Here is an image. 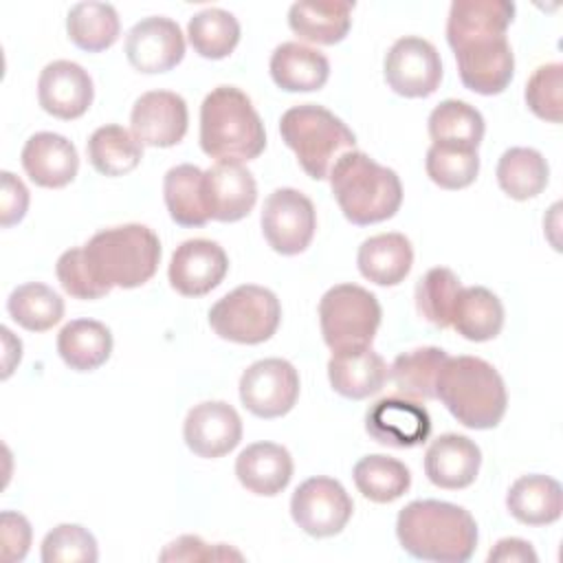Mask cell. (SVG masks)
Listing matches in <instances>:
<instances>
[{"instance_id":"35","label":"cell","mask_w":563,"mask_h":563,"mask_svg":"<svg viewBox=\"0 0 563 563\" xmlns=\"http://www.w3.org/2000/svg\"><path fill=\"white\" fill-rule=\"evenodd\" d=\"M202 169L189 163L172 167L163 178V198L169 218L180 227H205L209 213L202 200Z\"/></svg>"},{"instance_id":"41","label":"cell","mask_w":563,"mask_h":563,"mask_svg":"<svg viewBox=\"0 0 563 563\" xmlns=\"http://www.w3.org/2000/svg\"><path fill=\"white\" fill-rule=\"evenodd\" d=\"M460 290V279L451 268L438 266L427 271L416 284L418 314L440 330L451 328V317Z\"/></svg>"},{"instance_id":"47","label":"cell","mask_w":563,"mask_h":563,"mask_svg":"<svg viewBox=\"0 0 563 563\" xmlns=\"http://www.w3.org/2000/svg\"><path fill=\"white\" fill-rule=\"evenodd\" d=\"M31 545V523L24 515L4 510L0 515V556L7 563L22 561Z\"/></svg>"},{"instance_id":"27","label":"cell","mask_w":563,"mask_h":563,"mask_svg":"<svg viewBox=\"0 0 563 563\" xmlns=\"http://www.w3.org/2000/svg\"><path fill=\"white\" fill-rule=\"evenodd\" d=\"M271 77L286 92H312L325 86L330 62L317 48L284 42L271 55Z\"/></svg>"},{"instance_id":"45","label":"cell","mask_w":563,"mask_h":563,"mask_svg":"<svg viewBox=\"0 0 563 563\" xmlns=\"http://www.w3.org/2000/svg\"><path fill=\"white\" fill-rule=\"evenodd\" d=\"M55 273L62 288L75 299H99L108 295V290L99 286L90 275L84 260V249L64 251L55 264Z\"/></svg>"},{"instance_id":"46","label":"cell","mask_w":563,"mask_h":563,"mask_svg":"<svg viewBox=\"0 0 563 563\" xmlns=\"http://www.w3.org/2000/svg\"><path fill=\"white\" fill-rule=\"evenodd\" d=\"M161 561H222V559H242L240 552L229 550L224 543L209 545L200 537L183 534L172 541L158 556Z\"/></svg>"},{"instance_id":"36","label":"cell","mask_w":563,"mask_h":563,"mask_svg":"<svg viewBox=\"0 0 563 563\" xmlns=\"http://www.w3.org/2000/svg\"><path fill=\"white\" fill-rule=\"evenodd\" d=\"M446 358L449 354L433 345L402 352L391 363L389 378L400 396L409 400H431L435 398V380Z\"/></svg>"},{"instance_id":"8","label":"cell","mask_w":563,"mask_h":563,"mask_svg":"<svg viewBox=\"0 0 563 563\" xmlns=\"http://www.w3.org/2000/svg\"><path fill=\"white\" fill-rule=\"evenodd\" d=\"M319 323L332 352L365 347L380 325V303L363 286L336 284L319 301Z\"/></svg>"},{"instance_id":"22","label":"cell","mask_w":563,"mask_h":563,"mask_svg":"<svg viewBox=\"0 0 563 563\" xmlns=\"http://www.w3.org/2000/svg\"><path fill=\"white\" fill-rule=\"evenodd\" d=\"M22 167L26 176L46 189H59L73 183L79 169L75 145L55 132H37L22 147Z\"/></svg>"},{"instance_id":"20","label":"cell","mask_w":563,"mask_h":563,"mask_svg":"<svg viewBox=\"0 0 563 563\" xmlns=\"http://www.w3.org/2000/svg\"><path fill=\"white\" fill-rule=\"evenodd\" d=\"M95 88L88 70L68 59L44 66L37 79V101L44 112L70 121L79 119L92 103Z\"/></svg>"},{"instance_id":"42","label":"cell","mask_w":563,"mask_h":563,"mask_svg":"<svg viewBox=\"0 0 563 563\" xmlns=\"http://www.w3.org/2000/svg\"><path fill=\"white\" fill-rule=\"evenodd\" d=\"M427 176L442 189H464L479 172L477 150L431 145L427 150Z\"/></svg>"},{"instance_id":"32","label":"cell","mask_w":563,"mask_h":563,"mask_svg":"<svg viewBox=\"0 0 563 563\" xmlns=\"http://www.w3.org/2000/svg\"><path fill=\"white\" fill-rule=\"evenodd\" d=\"M70 42L86 53H101L119 40V13L108 2H77L66 15Z\"/></svg>"},{"instance_id":"24","label":"cell","mask_w":563,"mask_h":563,"mask_svg":"<svg viewBox=\"0 0 563 563\" xmlns=\"http://www.w3.org/2000/svg\"><path fill=\"white\" fill-rule=\"evenodd\" d=\"M515 18V4L508 0H455L449 9L446 42L451 48L482 37L506 35Z\"/></svg>"},{"instance_id":"33","label":"cell","mask_w":563,"mask_h":563,"mask_svg":"<svg viewBox=\"0 0 563 563\" xmlns=\"http://www.w3.org/2000/svg\"><path fill=\"white\" fill-rule=\"evenodd\" d=\"M429 136L433 145L477 150L484 139V117L466 101L446 99L429 114Z\"/></svg>"},{"instance_id":"9","label":"cell","mask_w":563,"mask_h":563,"mask_svg":"<svg viewBox=\"0 0 563 563\" xmlns=\"http://www.w3.org/2000/svg\"><path fill=\"white\" fill-rule=\"evenodd\" d=\"M317 229L312 200L292 189H275L262 209V233L268 246L279 255H297L308 249Z\"/></svg>"},{"instance_id":"38","label":"cell","mask_w":563,"mask_h":563,"mask_svg":"<svg viewBox=\"0 0 563 563\" xmlns=\"http://www.w3.org/2000/svg\"><path fill=\"white\" fill-rule=\"evenodd\" d=\"M354 484L358 493L374 504H389L402 497L411 486L409 468L387 455H365L354 464Z\"/></svg>"},{"instance_id":"43","label":"cell","mask_w":563,"mask_h":563,"mask_svg":"<svg viewBox=\"0 0 563 563\" xmlns=\"http://www.w3.org/2000/svg\"><path fill=\"white\" fill-rule=\"evenodd\" d=\"M97 559V541L79 523H59L42 541L44 563H95Z\"/></svg>"},{"instance_id":"7","label":"cell","mask_w":563,"mask_h":563,"mask_svg":"<svg viewBox=\"0 0 563 563\" xmlns=\"http://www.w3.org/2000/svg\"><path fill=\"white\" fill-rule=\"evenodd\" d=\"M282 321V306L273 290L255 284L238 286L209 310V325L220 339L257 345L268 341Z\"/></svg>"},{"instance_id":"40","label":"cell","mask_w":563,"mask_h":563,"mask_svg":"<svg viewBox=\"0 0 563 563\" xmlns=\"http://www.w3.org/2000/svg\"><path fill=\"white\" fill-rule=\"evenodd\" d=\"M187 37L200 57L222 59L231 55L240 42V22L233 13L211 7L189 20Z\"/></svg>"},{"instance_id":"19","label":"cell","mask_w":563,"mask_h":563,"mask_svg":"<svg viewBox=\"0 0 563 563\" xmlns=\"http://www.w3.org/2000/svg\"><path fill=\"white\" fill-rule=\"evenodd\" d=\"M183 435L198 457L216 460L240 444L242 420L229 402L207 400L187 411Z\"/></svg>"},{"instance_id":"12","label":"cell","mask_w":563,"mask_h":563,"mask_svg":"<svg viewBox=\"0 0 563 563\" xmlns=\"http://www.w3.org/2000/svg\"><path fill=\"white\" fill-rule=\"evenodd\" d=\"M385 81L400 97L433 95L442 81L440 53L429 40L416 35L396 40L385 55Z\"/></svg>"},{"instance_id":"34","label":"cell","mask_w":563,"mask_h":563,"mask_svg":"<svg viewBox=\"0 0 563 563\" xmlns=\"http://www.w3.org/2000/svg\"><path fill=\"white\" fill-rule=\"evenodd\" d=\"M90 165L103 176H125L139 167L143 158V145L134 134L121 125L97 128L86 143Z\"/></svg>"},{"instance_id":"13","label":"cell","mask_w":563,"mask_h":563,"mask_svg":"<svg viewBox=\"0 0 563 563\" xmlns=\"http://www.w3.org/2000/svg\"><path fill=\"white\" fill-rule=\"evenodd\" d=\"M462 84L477 95H499L508 88L515 73V55L506 40L482 37L453 48Z\"/></svg>"},{"instance_id":"49","label":"cell","mask_w":563,"mask_h":563,"mask_svg":"<svg viewBox=\"0 0 563 563\" xmlns=\"http://www.w3.org/2000/svg\"><path fill=\"white\" fill-rule=\"evenodd\" d=\"M537 563V552L523 539L508 537L499 539L488 552V563Z\"/></svg>"},{"instance_id":"31","label":"cell","mask_w":563,"mask_h":563,"mask_svg":"<svg viewBox=\"0 0 563 563\" xmlns=\"http://www.w3.org/2000/svg\"><path fill=\"white\" fill-rule=\"evenodd\" d=\"M451 325L468 341H490L501 332L504 306L499 297L484 286L462 288L455 299Z\"/></svg>"},{"instance_id":"14","label":"cell","mask_w":563,"mask_h":563,"mask_svg":"<svg viewBox=\"0 0 563 563\" xmlns=\"http://www.w3.org/2000/svg\"><path fill=\"white\" fill-rule=\"evenodd\" d=\"M125 55L139 73H167L185 57L183 31L165 15L143 18L125 35Z\"/></svg>"},{"instance_id":"18","label":"cell","mask_w":563,"mask_h":563,"mask_svg":"<svg viewBox=\"0 0 563 563\" xmlns=\"http://www.w3.org/2000/svg\"><path fill=\"white\" fill-rule=\"evenodd\" d=\"M365 431L372 440L394 449L422 444L431 433L429 411L409 398L387 396L376 400L365 413Z\"/></svg>"},{"instance_id":"1","label":"cell","mask_w":563,"mask_h":563,"mask_svg":"<svg viewBox=\"0 0 563 563\" xmlns=\"http://www.w3.org/2000/svg\"><path fill=\"white\" fill-rule=\"evenodd\" d=\"M396 537L402 550L416 559L464 563L475 552L477 523L462 506L416 499L398 512Z\"/></svg>"},{"instance_id":"5","label":"cell","mask_w":563,"mask_h":563,"mask_svg":"<svg viewBox=\"0 0 563 563\" xmlns=\"http://www.w3.org/2000/svg\"><path fill=\"white\" fill-rule=\"evenodd\" d=\"M330 187L343 216L358 227L389 220L402 202V185L394 169L365 152L343 154L330 169Z\"/></svg>"},{"instance_id":"28","label":"cell","mask_w":563,"mask_h":563,"mask_svg":"<svg viewBox=\"0 0 563 563\" xmlns=\"http://www.w3.org/2000/svg\"><path fill=\"white\" fill-rule=\"evenodd\" d=\"M356 264L365 279L378 286H396L411 271L413 249L402 233L372 235L358 246Z\"/></svg>"},{"instance_id":"29","label":"cell","mask_w":563,"mask_h":563,"mask_svg":"<svg viewBox=\"0 0 563 563\" xmlns=\"http://www.w3.org/2000/svg\"><path fill=\"white\" fill-rule=\"evenodd\" d=\"M508 512L526 526H548L561 517L563 490L561 484L548 475H523L506 495Z\"/></svg>"},{"instance_id":"26","label":"cell","mask_w":563,"mask_h":563,"mask_svg":"<svg viewBox=\"0 0 563 563\" xmlns=\"http://www.w3.org/2000/svg\"><path fill=\"white\" fill-rule=\"evenodd\" d=\"M240 484L262 497L279 495L292 477L290 453L275 442L249 444L235 460Z\"/></svg>"},{"instance_id":"4","label":"cell","mask_w":563,"mask_h":563,"mask_svg":"<svg viewBox=\"0 0 563 563\" xmlns=\"http://www.w3.org/2000/svg\"><path fill=\"white\" fill-rule=\"evenodd\" d=\"M81 249L90 275L108 292L114 286H143L154 277L161 262V242L156 233L136 222L103 229Z\"/></svg>"},{"instance_id":"21","label":"cell","mask_w":563,"mask_h":563,"mask_svg":"<svg viewBox=\"0 0 563 563\" xmlns=\"http://www.w3.org/2000/svg\"><path fill=\"white\" fill-rule=\"evenodd\" d=\"M482 464L479 446L460 433L438 435L424 453V473L431 484L460 490L475 482Z\"/></svg>"},{"instance_id":"37","label":"cell","mask_w":563,"mask_h":563,"mask_svg":"<svg viewBox=\"0 0 563 563\" xmlns=\"http://www.w3.org/2000/svg\"><path fill=\"white\" fill-rule=\"evenodd\" d=\"M550 178V167L541 152L532 147H510L497 163V183L512 200L539 196Z\"/></svg>"},{"instance_id":"44","label":"cell","mask_w":563,"mask_h":563,"mask_svg":"<svg viewBox=\"0 0 563 563\" xmlns=\"http://www.w3.org/2000/svg\"><path fill=\"white\" fill-rule=\"evenodd\" d=\"M526 103L543 121L559 123L563 110V66H539L526 84Z\"/></svg>"},{"instance_id":"6","label":"cell","mask_w":563,"mask_h":563,"mask_svg":"<svg viewBox=\"0 0 563 563\" xmlns=\"http://www.w3.org/2000/svg\"><path fill=\"white\" fill-rule=\"evenodd\" d=\"M279 134L295 152L301 169L314 180H325L334 163L356 145L354 132L328 108L317 103H301L286 110L279 119Z\"/></svg>"},{"instance_id":"11","label":"cell","mask_w":563,"mask_h":563,"mask_svg":"<svg viewBox=\"0 0 563 563\" xmlns=\"http://www.w3.org/2000/svg\"><path fill=\"white\" fill-rule=\"evenodd\" d=\"M299 398V374L284 358H262L240 378V400L257 418L286 416Z\"/></svg>"},{"instance_id":"2","label":"cell","mask_w":563,"mask_h":563,"mask_svg":"<svg viewBox=\"0 0 563 563\" xmlns=\"http://www.w3.org/2000/svg\"><path fill=\"white\" fill-rule=\"evenodd\" d=\"M435 398L468 429L497 427L508 405L504 378L477 356H449L435 380Z\"/></svg>"},{"instance_id":"3","label":"cell","mask_w":563,"mask_h":563,"mask_svg":"<svg viewBox=\"0 0 563 563\" xmlns=\"http://www.w3.org/2000/svg\"><path fill=\"white\" fill-rule=\"evenodd\" d=\"M200 147L216 161H253L266 147L264 123L246 92L213 88L200 106Z\"/></svg>"},{"instance_id":"15","label":"cell","mask_w":563,"mask_h":563,"mask_svg":"<svg viewBox=\"0 0 563 563\" xmlns=\"http://www.w3.org/2000/svg\"><path fill=\"white\" fill-rule=\"evenodd\" d=\"M189 112L180 95L172 90H150L134 101L130 125L141 145L172 147L187 134Z\"/></svg>"},{"instance_id":"48","label":"cell","mask_w":563,"mask_h":563,"mask_svg":"<svg viewBox=\"0 0 563 563\" xmlns=\"http://www.w3.org/2000/svg\"><path fill=\"white\" fill-rule=\"evenodd\" d=\"M0 224L4 229L18 224L29 209V189L11 172L0 174Z\"/></svg>"},{"instance_id":"10","label":"cell","mask_w":563,"mask_h":563,"mask_svg":"<svg viewBox=\"0 0 563 563\" xmlns=\"http://www.w3.org/2000/svg\"><path fill=\"white\" fill-rule=\"evenodd\" d=\"M352 510L354 504L345 488L336 479L323 475L301 482L290 499L295 523L317 539L339 534L347 526Z\"/></svg>"},{"instance_id":"25","label":"cell","mask_w":563,"mask_h":563,"mask_svg":"<svg viewBox=\"0 0 563 563\" xmlns=\"http://www.w3.org/2000/svg\"><path fill=\"white\" fill-rule=\"evenodd\" d=\"M352 0H303L288 11L290 31L312 44H339L352 26Z\"/></svg>"},{"instance_id":"30","label":"cell","mask_w":563,"mask_h":563,"mask_svg":"<svg viewBox=\"0 0 563 563\" xmlns=\"http://www.w3.org/2000/svg\"><path fill=\"white\" fill-rule=\"evenodd\" d=\"M57 352L70 369L92 372L110 358L112 334L101 321L75 319L59 330Z\"/></svg>"},{"instance_id":"39","label":"cell","mask_w":563,"mask_h":563,"mask_svg":"<svg viewBox=\"0 0 563 563\" xmlns=\"http://www.w3.org/2000/svg\"><path fill=\"white\" fill-rule=\"evenodd\" d=\"M11 319L29 332H46L64 317V299L46 284L29 282L11 290L7 299Z\"/></svg>"},{"instance_id":"23","label":"cell","mask_w":563,"mask_h":563,"mask_svg":"<svg viewBox=\"0 0 563 563\" xmlns=\"http://www.w3.org/2000/svg\"><path fill=\"white\" fill-rule=\"evenodd\" d=\"M389 372L380 354L369 345L332 352L328 361V378L336 394L350 400H363L378 394Z\"/></svg>"},{"instance_id":"16","label":"cell","mask_w":563,"mask_h":563,"mask_svg":"<svg viewBox=\"0 0 563 563\" xmlns=\"http://www.w3.org/2000/svg\"><path fill=\"white\" fill-rule=\"evenodd\" d=\"M229 271V257L218 242L194 238L185 240L172 255L169 284L185 297H202L218 288Z\"/></svg>"},{"instance_id":"17","label":"cell","mask_w":563,"mask_h":563,"mask_svg":"<svg viewBox=\"0 0 563 563\" xmlns=\"http://www.w3.org/2000/svg\"><path fill=\"white\" fill-rule=\"evenodd\" d=\"M202 200L209 220L238 222L257 200L255 178L238 161H218L202 174Z\"/></svg>"}]
</instances>
